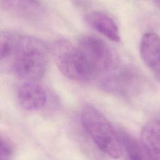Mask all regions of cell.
<instances>
[{"mask_svg": "<svg viewBox=\"0 0 160 160\" xmlns=\"http://www.w3.org/2000/svg\"><path fill=\"white\" fill-rule=\"evenodd\" d=\"M85 19L92 28L108 39L113 42L120 41V34L117 24L106 13L92 11L86 14Z\"/></svg>", "mask_w": 160, "mask_h": 160, "instance_id": "9c48e42d", "label": "cell"}, {"mask_svg": "<svg viewBox=\"0 0 160 160\" xmlns=\"http://www.w3.org/2000/svg\"><path fill=\"white\" fill-rule=\"evenodd\" d=\"M81 122L101 152L114 159L122 156L124 152L117 129L98 109L91 104L84 105L81 112Z\"/></svg>", "mask_w": 160, "mask_h": 160, "instance_id": "7a4b0ae2", "label": "cell"}, {"mask_svg": "<svg viewBox=\"0 0 160 160\" xmlns=\"http://www.w3.org/2000/svg\"><path fill=\"white\" fill-rule=\"evenodd\" d=\"M18 100L21 107L28 111L42 109L46 103V92L36 81H26L19 89Z\"/></svg>", "mask_w": 160, "mask_h": 160, "instance_id": "52a82bcc", "label": "cell"}, {"mask_svg": "<svg viewBox=\"0 0 160 160\" xmlns=\"http://www.w3.org/2000/svg\"><path fill=\"white\" fill-rule=\"evenodd\" d=\"M119 139L123 151L129 159L140 160L148 158L142 145L129 132L117 128Z\"/></svg>", "mask_w": 160, "mask_h": 160, "instance_id": "8fae6325", "label": "cell"}, {"mask_svg": "<svg viewBox=\"0 0 160 160\" xmlns=\"http://www.w3.org/2000/svg\"><path fill=\"white\" fill-rule=\"evenodd\" d=\"M48 55L46 46L36 38L11 31L1 33V69L26 81H37L44 76Z\"/></svg>", "mask_w": 160, "mask_h": 160, "instance_id": "6da1fadb", "label": "cell"}, {"mask_svg": "<svg viewBox=\"0 0 160 160\" xmlns=\"http://www.w3.org/2000/svg\"><path fill=\"white\" fill-rule=\"evenodd\" d=\"M107 73L99 82L100 88L110 94L124 98L138 95L142 89L143 81L141 74L134 68H123Z\"/></svg>", "mask_w": 160, "mask_h": 160, "instance_id": "277c9868", "label": "cell"}, {"mask_svg": "<svg viewBox=\"0 0 160 160\" xmlns=\"http://www.w3.org/2000/svg\"><path fill=\"white\" fill-rule=\"evenodd\" d=\"M84 53L99 75L107 74L118 67L115 54L102 40L93 36L80 38L77 45Z\"/></svg>", "mask_w": 160, "mask_h": 160, "instance_id": "5b68a950", "label": "cell"}, {"mask_svg": "<svg viewBox=\"0 0 160 160\" xmlns=\"http://www.w3.org/2000/svg\"><path fill=\"white\" fill-rule=\"evenodd\" d=\"M139 52L144 63L160 80V36L154 32H147L141 38Z\"/></svg>", "mask_w": 160, "mask_h": 160, "instance_id": "8992f818", "label": "cell"}, {"mask_svg": "<svg viewBox=\"0 0 160 160\" xmlns=\"http://www.w3.org/2000/svg\"><path fill=\"white\" fill-rule=\"evenodd\" d=\"M141 140L148 158L160 160V121L148 122L141 130Z\"/></svg>", "mask_w": 160, "mask_h": 160, "instance_id": "30bf717a", "label": "cell"}, {"mask_svg": "<svg viewBox=\"0 0 160 160\" xmlns=\"http://www.w3.org/2000/svg\"><path fill=\"white\" fill-rule=\"evenodd\" d=\"M56 59L59 71L70 79L87 82L99 76L94 66L78 46H73L65 42L58 44Z\"/></svg>", "mask_w": 160, "mask_h": 160, "instance_id": "3957f363", "label": "cell"}, {"mask_svg": "<svg viewBox=\"0 0 160 160\" xmlns=\"http://www.w3.org/2000/svg\"><path fill=\"white\" fill-rule=\"evenodd\" d=\"M154 1H155L156 3L157 4L158 6L160 8V0H154Z\"/></svg>", "mask_w": 160, "mask_h": 160, "instance_id": "4fadbf2b", "label": "cell"}, {"mask_svg": "<svg viewBox=\"0 0 160 160\" xmlns=\"http://www.w3.org/2000/svg\"><path fill=\"white\" fill-rule=\"evenodd\" d=\"M1 7L8 12L27 19L40 18L44 10L38 0H0Z\"/></svg>", "mask_w": 160, "mask_h": 160, "instance_id": "ba28073f", "label": "cell"}, {"mask_svg": "<svg viewBox=\"0 0 160 160\" xmlns=\"http://www.w3.org/2000/svg\"><path fill=\"white\" fill-rule=\"evenodd\" d=\"M14 153V149L9 141L2 136L1 137L0 156L1 159H9Z\"/></svg>", "mask_w": 160, "mask_h": 160, "instance_id": "7c38bea8", "label": "cell"}]
</instances>
